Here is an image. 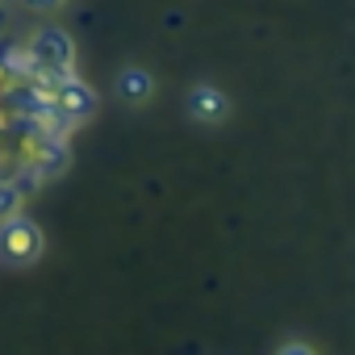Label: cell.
Returning <instances> with one entry per match:
<instances>
[{
    "label": "cell",
    "mask_w": 355,
    "mask_h": 355,
    "mask_svg": "<svg viewBox=\"0 0 355 355\" xmlns=\"http://www.w3.org/2000/svg\"><path fill=\"white\" fill-rule=\"evenodd\" d=\"M117 92H121L125 101H146V96L155 92V76H150L146 67H121V76H117Z\"/></svg>",
    "instance_id": "3"
},
{
    "label": "cell",
    "mask_w": 355,
    "mask_h": 355,
    "mask_svg": "<svg viewBox=\"0 0 355 355\" xmlns=\"http://www.w3.org/2000/svg\"><path fill=\"white\" fill-rule=\"evenodd\" d=\"M0 255L9 263H30L42 255V230L34 226V218H26L17 209L0 218Z\"/></svg>",
    "instance_id": "2"
},
{
    "label": "cell",
    "mask_w": 355,
    "mask_h": 355,
    "mask_svg": "<svg viewBox=\"0 0 355 355\" xmlns=\"http://www.w3.org/2000/svg\"><path fill=\"white\" fill-rule=\"evenodd\" d=\"M189 109H193V117L214 121V117H222V113H226V96H222L218 88H209V84H197V88H193V96H189Z\"/></svg>",
    "instance_id": "4"
},
{
    "label": "cell",
    "mask_w": 355,
    "mask_h": 355,
    "mask_svg": "<svg viewBox=\"0 0 355 355\" xmlns=\"http://www.w3.org/2000/svg\"><path fill=\"white\" fill-rule=\"evenodd\" d=\"M0 30H5V13H0Z\"/></svg>",
    "instance_id": "6"
},
{
    "label": "cell",
    "mask_w": 355,
    "mask_h": 355,
    "mask_svg": "<svg viewBox=\"0 0 355 355\" xmlns=\"http://www.w3.org/2000/svg\"><path fill=\"white\" fill-rule=\"evenodd\" d=\"M26 55H30V63H34V76H30V80H38L46 92H51L63 76L76 71V42H71V34H67L63 26H38L34 38L26 42Z\"/></svg>",
    "instance_id": "1"
},
{
    "label": "cell",
    "mask_w": 355,
    "mask_h": 355,
    "mask_svg": "<svg viewBox=\"0 0 355 355\" xmlns=\"http://www.w3.org/2000/svg\"><path fill=\"white\" fill-rule=\"evenodd\" d=\"M26 9H38V13H51V9H59V0H21Z\"/></svg>",
    "instance_id": "5"
}]
</instances>
